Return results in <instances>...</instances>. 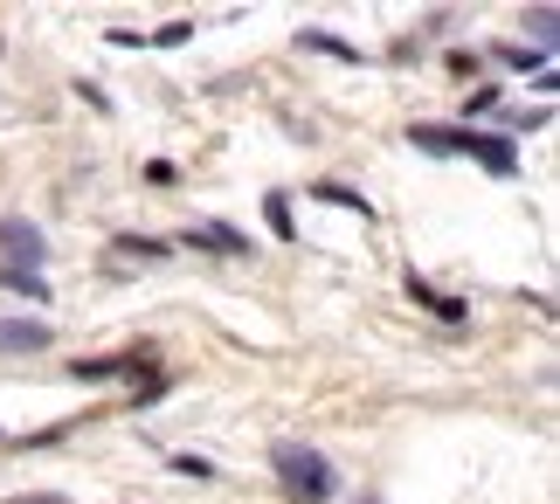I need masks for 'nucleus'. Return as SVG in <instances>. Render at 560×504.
Masks as SVG:
<instances>
[{
	"mask_svg": "<svg viewBox=\"0 0 560 504\" xmlns=\"http://www.w3.org/2000/svg\"><path fill=\"white\" fill-rule=\"evenodd\" d=\"M270 470H277V484H284V497H298V504H326L339 491L332 464L318 449H305V443H277L270 449Z\"/></svg>",
	"mask_w": 560,
	"mask_h": 504,
	"instance_id": "nucleus-1",
	"label": "nucleus"
},
{
	"mask_svg": "<svg viewBox=\"0 0 560 504\" xmlns=\"http://www.w3.org/2000/svg\"><path fill=\"white\" fill-rule=\"evenodd\" d=\"M457 152H464V160H478L485 173H499V180H512V173H520V152H512V139H505V131H457Z\"/></svg>",
	"mask_w": 560,
	"mask_h": 504,
	"instance_id": "nucleus-2",
	"label": "nucleus"
},
{
	"mask_svg": "<svg viewBox=\"0 0 560 504\" xmlns=\"http://www.w3.org/2000/svg\"><path fill=\"white\" fill-rule=\"evenodd\" d=\"M42 256H49L42 228H35V222H21V214H8V222H0V262H21V270H35Z\"/></svg>",
	"mask_w": 560,
	"mask_h": 504,
	"instance_id": "nucleus-3",
	"label": "nucleus"
},
{
	"mask_svg": "<svg viewBox=\"0 0 560 504\" xmlns=\"http://www.w3.org/2000/svg\"><path fill=\"white\" fill-rule=\"evenodd\" d=\"M145 353L132 345V353H91V360H77L70 366V380H118V374H139Z\"/></svg>",
	"mask_w": 560,
	"mask_h": 504,
	"instance_id": "nucleus-4",
	"label": "nucleus"
},
{
	"mask_svg": "<svg viewBox=\"0 0 560 504\" xmlns=\"http://www.w3.org/2000/svg\"><path fill=\"white\" fill-rule=\"evenodd\" d=\"M49 325H35V318H0V353H49Z\"/></svg>",
	"mask_w": 560,
	"mask_h": 504,
	"instance_id": "nucleus-5",
	"label": "nucleus"
},
{
	"mask_svg": "<svg viewBox=\"0 0 560 504\" xmlns=\"http://www.w3.org/2000/svg\"><path fill=\"white\" fill-rule=\"evenodd\" d=\"M187 249H208V256H249V235H235L222 222H201V228H187Z\"/></svg>",
	"mask_w": 560,
	"mask_h": 504,
	"instance_id": "nucleus-6",
	"label": "nucleus"
},
{
	"mask_svg": "<svg viewBox=\"0 0 560 504\" xmlns=\"http://www.w3.org/2000/svg\"><path fill=\"white\" fill-rule=\"evenodd\" d=\"M0 291H14V297H28V304H49V277L21 270V262H0Z\"/></svg>",
	"mask_w": 560,
	"mask_h": 504,
	"instance_id": "nucleus-7",
	"label": "nucleus"
},
{
	"mask_svg": "<svg viewBox=\"0 0 560 504\" xmlns=\"http://www.w3.org/2000/svg\"><path fill=\"white\" fill-rule=\"evenodd\" d=\"M408 297H416V304H422V312H436L443 325H464V304H457V297H443V291H429V283H422V277H408Z\"/></svg>",
	"mask_w": 560,
	"mask_h": 504,
	"instance_id": "nucleus-8",
	"label": "nucleus"
},
{
	"mask_svg": "<svg viewBox=\"0 0 560 504\" xmlns=\"http://www.w3.org/2000/svg\"><path fill=\"white\" fill-rule=\"evenodd\" d=\"M160 256H166L160 235H118L112 243V262H160Z\"/></svg>",
	"mask_w": 560,
	"mask_h": 504,
	"instance_id": "nucleus-9",
	"label": "nucleus"
},
{
	"mask_svg": "<svg viewBox=\"0 0 560 504\" xmlns=\"http://www.w3.org/2000/svg\"><path fill=\"white\" fill-rule=\"evenodd\" d=\"M457 131L464 125H416L408 139H416V152H457Z\"/></svg>",
	"mask_w": 560,
	"mask_h": 504,
	"instance_id": "nucleus-10",
	"label": "nucleus"
},
{
	"mask_svg": "<svg viewBox=\"0 0 560 504\" xmlns=\"http://www.w3.org/2000/svg\"><path fill=\"white\" fill-rule=\"evenodd\" d=\"M298 49H318V56H332V62H360V49H353V42H339V35H298Z\"/></svg>",
	"mask_w": 560,
	"mask_h": 504,
	"instance_id": "nucleus-11",
	"label": "nucleus"
},
{
	"mask_svg": "<svg viewBox=\"0 0 560 504\" xmlns=\"http://www.w3.org/2000/svg\"><path fill=\"white\" fill-rule=\"evenodd\" d=\"M318 201H332V208H353V214H374V208L360 201L353 187H339V180H318Z\"/></svg>",
	"mask_w": 560,
	"mask_h": 504,
	"instance_id": "nucleus-12",
	"label": "nucleus"
},
{
	"mask_svg": "<svg viewBox=\"0 0 560 504\" xmlns=\"http://www.w3.org/2000/svg\"><path fill=\"white\" fill-rule=\"evenodd\" d=\"M264 214H270V228L284 235V243L298 235V222H291V201H284V194H264Z\"/></svg>",
	"mask_w": 560,
	"mask_h": 504,
	"instance_id": "nucleus-13",
	"label": "nucleus"
},
{
	"mask_svg": "<svg viewBox=\"0 0 560 504\" xmlns=\"http://www.w3.org/2000/svg\"><path fill=\"white\" fill-rule=\"evenodd\" d=\"M526 28H533V42H540V56H547V49H553V8H533Z\"/></svg>",
	"mask_w": 560,
	"mask_h": 504,
	"instance_id": "nucleus-14",
	"label": "nucleus"
},
{
	"mask_svg": "<svg viewBox=\"0 0 560 504\" xmlns=\"http://www.w3.org/2000/svg\"><path fill=\"white\" fill-rule=\"evenodd\" d=\"M499 56L512 62V70H526V77H540V70H547V56H540V49H499Z\"/></svg>",
	"mask_w": 560,
	"mask_h": 504,
	"instance_id": "nucleus-15",
	"label": "nucleus"
},
{
	"mask_svg": "<svg viewBox=\"0 0 560 504\" xmlns=\"http://www.w3.org/2000/svg\"><path fill=\"white\" fill-rule=\"evenodd\" d=\"M174 470H180V477H194V484H208V477H214L208 456H174Z\"/></svg>",
	"mask_w": 560,
	"mask_h": 504,
	"instance_id": "nucleus-16",
	"label": "nucleus"
},
{
	"mask_svg": "<svg viewBox=\"0 0 560 504\" xmlns=\"http://www.w3.org/2000/svg\"><path fill=\"white\" fill-rule=\"evenodd\" d=\"M485 112H499V91H470V104H464V118H485Z\"/></svg>",
	"mask_w": 560,
	"mask_h": 504,
	"instance_id": "nucleus-17",
	"label": "nucleus"
},
{
	"mask_svg": "<svg viewBox=\"0 0 560 504\" xmlns=\"http://www.w3.org/2000/svg\"><path fill=\"white\" fill-rule=\"evenodd\" d=\"M166 387H174V380H166V374H145V380H139V408H145V401H160Z\"/></svg>",
	"mask_w": 560,
	"mask_h": 504,
	"instance_id": "nucleus-18",
	"label": "nucleus"
},
{
	"mask_svg": "<svg viewBox=\"0 0 560 504\" xmlns=\"http://www.w3.org/2000/svg\"><path fill=\"white\" fill-rule=\"evenodd\" d=\"M8 504H70V497H56V491H28V497H8Z\"/></svg>",
	"mask_w": 560,
	"mask_h": 504,
	"instance_id": "nucleus-19",
	"label": "nucleus"
},
{
	"mask_svg": "<svg viewBox=\"0 0 560 504\" xmlns=\"http://www.w3.org/2000/svg\"><path fill=\"white\" fill-rule=\"evenodd\" d=\"M360 504H381V497H360Z\"/></svg>",
	"mask_w": 560,
	"mask_h": 504,
	"instance_id": "nucleus-20",
	"label": "nucleus"
}]
</instances>
